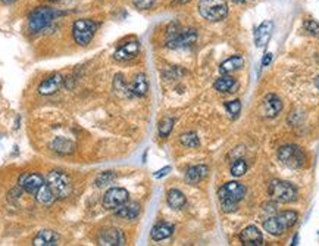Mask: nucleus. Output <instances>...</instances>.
I'll return each instance as SVG.
<instances>
[{
  "label": "nucleus",
  "mask_w": 319,
  "mask_h": 246,
  "mask_svg": "<svg viewBox=\"0 0 319 246\" xmlns=\"http://www.w3.org/2000/svg\"><path fill=\"white\" fill-rule=\"evenodd\" d=\"M246 186L238 181H230L224 184L218 192L221 206L225 213H234L237 210V203L246 196Z\"/></svg>",
  "instance_id": "1"
},
{
  "label": "nucleus",
  "mask_w": 319,
  "mask_h": 246,
  "mask_svg": "<svg viewBox=\"0 0 319 246\" xmlns=\"http://www.w3.org/2000/svg\"><path fill=\"white\" fill-rule=\"evenodd\" d=\"M65 15V12L56 11L47 6H40L37 9H34L30 16H28V30L33 34L43 31L44 28H47L50 24L55 21L56 18Z\"/></svg>",
  "instance_id": "2"
},
{
  "label": "nucleus",
  "mask_w": 319,
  "mask_h": 246,
  "mask_svg": "<svg viewBox=\"0 0 319 246\" xmlns=\"http://www.w3.org/2000/svg\"><path fill=\"white\" fill-rule=\"evenodd\" d=\"M298 215L294 211H284L280 213L275 217H269L268 220H265L264 229L274 236H281L286 233L288 229H291L294 224L297 223Z\"/></svg>",
  "instance_id": "3"
},
{
  "label": "nucleus",
  "mask_w": 319,
  "mask_h": 246,
  "mask_svg": "<svg viewBox=\"0 0 319 246\" xmlns=\"http://www.w3.org/2000/svg\"><path fill=\"white\" fill-rule=\"evenodd\" d=\"M198 13L210 23H220L228 15L227 0H200Z\"/></svg>",
  "instance_id": "4"
},
{
  "label": "nucleus",
  "mask_w": 319,
  "mask_h": 246,
  "mask_svg": "<svg viewBox=\"0 0 319 246\" xmlns=\"http://www.w3.org/2000/svg\"><path fill=\"white\" fill-rule=\"evenodd\" d=\"M197 40V31L193 28H181L178 25H171L168 30V40L166 46L169 49H180V47H187L196 43Z\"/></svg>",
  "instance_id": "5"
},
{
  "label": "nucleus",
  "mask_w": 319,
  "mask_h": 246,
  "mask_svg": "<svg viewBox=\"0 0 319 246\" xmlns=\"http://www.w3.org/2000/svg\"><path fill=\"white\" fill-rule=\"evenodd\" d=\"M269 196L276 202H283V203H290L297 199L298 192L294 184H291L290 181L284 180H272L269 183Z\"/></svg>",
  "instance_id": "6"
},
{
  "label": "nucleus",
  "mask_w": 319,
  "mask_h": 246,
  "mask_svg": "<svg viewBox=\"0 0 319 246\" xmlns=\"http://www.w3.org/2000/svg\"><path fill=\"white\" fill-rule=\"evenodd\" d=\"M278 158L280 161L288 168L297 169L306 165V155L305 152L296 145L281 146L278 149Z\"/></svg>",
  "instance_id": "7"
},
{
  "label": "nucleus",
  "mask_w": 319,
  "mask_h": 246,
  "mask_svg": "<svg viewBox=\"0 0 319 246\" xmlns=\"http://www.w3.org/2000/svg\"><path fill=\"white\" fill-rule=\"evenodd\" d=\"M47 184L57 199H65L71 193V180L62 171H52L47 176Z\"/></svg>",
  "instance_id": "8"
},
{
  "label": "nucleus",
  "mask_w": 319,
  "mask_h": 246,
  "mask_svg": "<svg viewBox=\"0 0 319 246\" xmlns=\"http://www.w3.org/2000/svg\"><path fill=\"white\" fill-rule=\"evenodd\" d=\"M97 30V24L91 20H77L72 27V35L75 43L79 46H87Z\"/></svg>",
  "instance_id": "9"
},
{
  "label": "nucleus",
  "mask_w": 319,
  "mask_h": 246,
  "mask_svg": "<svg viewBox=\"0 0 319 246\" xmlns=\"http://www.w3.org/2000/svg\"><path fill=\"white\" fill-rule=\"evenodd\" d=\"M128 192L122 187H113L105 193V198H103V206L106 210H116L119 208L121 205H124L125 202H128Z\"/></svg>",
  "instance_id": "10"
},
{
  "label": "nucleus",
  "mask_w": 319,
  "mask_h": 246,
  "mask_svg": "<svg viewBox=\"0 0 319 246\" xmlns=\"http://www.w3.org/2000/svg\"><path fill=\"white\" fill-rule=\"evenodd\" d=\"M43 184L44 179L38 173H24L18 180V186L22 191L28 192L31 195H35Z\"/></svg>",
  "instance_id": "11"
},
{
  "label": "nucleus",
  "mask_w": 319,
  "mask_h": 246,
  "mask_svg": "<svg viewBox=\"0 0 319 246\" xmlns=\"http://www.w3.org/2000/svg\"><path fill=\"white\" fill-rule=\"evenodd\" d=\"M97 242L102 246H122L125 245V236L119 229H105L100 232Z\"/></svg>",
  "instance_id": "12"
},
{
  "label": "nucleus",
  "mask_w": 319,
  "mask_h": 246,
  "mask_svg": "<svg viewBox=\"0 0 319 246\" xmlns=\"http://www.w3.org/2000/svg\"><path fill=\"white\" fill-rule=\"evenodd\" d=\"M240 240L246 246H261L264 243V236L256 225H249L240 233Z\"/></svg>",
  "instance_id": "13"
},
{
  "label": "nucleus",
  "mask_w": 319,
  "mask_h": 246,
  "mask_svg": "<svg viewBox=\"0 0 319 246\" xmlns=\"http://www.w3.org/2000/svg\"><path fill=\"white\" fill-rule=\"evenodd\" d=\"M283 109V102L281 99L274 94V93H269L264 98L262 102V113L265 117H275Z\"/></svg>",
  "instance_id": "14"
},
{
  "label": "nucleus",
  "mask_w": 319,
  "mask_h": 246,
  "mask_svg": "<svg viewBox=\"0 0 319 246\" xmlns=\"http://www.w3.org/2000/svg\"><path fill=\"white\" fill-rule=\"evenodd\" d=\"M140 52V45L138 42L132 40V42H127L125 45H122L119 49H116L113 58L116 61H121V62H125V61H131L132 58L138 55Z\"/></svg>",
  "instance_id": "15"
},
{
  "label": "nucleus",
  "mask_w": 319,
  "mask_h": 246,
  "mask_svg": "<svg viewBox=\"0 0 319 246\" xmlns=\"http://www.w3.org/2000/svg\"><path fill=\"white\" fill-rule=\"evenodd\" d=\"M274 30V23L272 21H265L262 23L254 31V45L256 47H265L266 43L269 42L271 35Z\"/></svg>",
  "instance_id": "16"
},
{
  "label": "nucleus",
  "mask_w": 319,
  "mask_h": 246,
  "mask_svg": "<svg viewBox=\"0 0 319 246\" xmlns=\"http://www.w3.org/2000/svg\"><path fill=\"white\" fill-rule=\"evenodd\" d=\"M62 83H64V77L61 74H53L38 86V93L42 96H50L62 87Z\"/></svg>",
  "instance_id": "17"
},
{
  "label": "nucleus",
  "mask_w": 319,
  "mask_h": 246,
  "mask_svg": "<svg viewBox=\"0 0 319 246\" xmlns=\"http://www.w3.org/2000/svg\"><path fill=\"white\" fill-rule=\"evenodd\" d=\"M115 214H116V217L124 218V220H134L140 214V205L135 202H130V203L125 202L124 205L115 210Z\"/></svg>",
  "instance_id": "18"
},
{
  "label": "nucleus",
  "mask_w": 319,
  "mask_h": 246,
  "mask_svg": "<svg viewBox=\"0 0 319 246\" xmlns=\"http://www.w3.org/2000/svg\"><path fill=\"white\" fill-rule=\"evenodd\" d=\"M33 243L35 246H56L59 243V236L53 230H42L34 237Z\"/></svg>",
  "instance_id": "19"
},
{
  "label": "nucleus",
  "mask_w": 319,
  "mask_h": 246,
  "mask_svg": "<svg viewBox=\"0 0 319 246\" xmlns=\"http://www.w3.org/2000/svg\"><path fill=\"white\" fill-rule=\"evenodd\" d=\"M208 171L209 168L206 165H194V167L188 168L186 173V181L188 184H197L208 176Z\"/></svg>",
  "instance_id": "20"
},
{
  "label": "nucleus",
  "mask_w": 319,
  "mask_h": 246,
  "mask_svg": "<svg viewBox=\"0 0 319 246\" xmlns=\"http://www.w3.org/2000/svg\"><path fill=\"white\" fill-rule=\"evenodd\" d=\"M243 65H244V61H243L242 56L235 55V56H231V58H228L227 61H224V62L221 64L220 71H221V74L228 75V74H231V72L238 71Z\"/></svg>",
  "instance_id": "21"
},
{
  "label": "nucleus",
  "mask_w": 319,
  "mask_h": 246,
  "mask_svg": "<svg viewBox=\"0 0 319 246\" xmlns=\"http://www.w3.org/2000/svg\"><path fill=\"white\" fill-rule=\"evenodd\" d=\"M50 147H52L55 152L61 154V155H69V154H72V152L75 150L74 142L68 140L65 137H56L55 140L50 143Z\"/></svg>",
  "instance_id": "22"
},
{
  "label": "nucleus",
  "mask_w": 319,
  "mask_h": 246,
  "mask_svg": "<svg viewBox=\"0 0 319 246\" xmlns=\"http://www.w3.org/2000/svg\"><path fill=\"white\" fill-rule=\"evenodd\" d=\"M174 233V225L168 223H161L157 225H154L152 229V239L159 242V240H164V239H168L171 237Z\"/></svg>",
  "instance_id": "23"
},
{
  "label": "nucleus",
  "mask_w": 319,
  "mask_h": 246,
  "mask_svg": "<svg viewBox=\"0 0 319 246\" xmlns=\"http://www.w3.org/2000/svg\"><path fill=\"white\" fill-rule=\"evenodd\" d=\"M149 90V81H147V77L144 74H138L135 75V79L132 81L131 84V91L134 96H138V98H143L146 96Z\"/></svg>",
  "instance_id": "24"
},
{
  "label": "nucleus",
  "mask_w": 319,
  "mask_h": 246,
  "mask_svg": "<svg viewBox=\"0 0 319 246\" xmlns=\"http://www.w3.org/2000/svg\"><path fill=\"white\" fill-rule=\"evenodd\" d=\"M166 202L172 210H181L187 201L183 192H180L178 189H171L166 195Z\"/></svg>",
  "instance_id": "25"
},
{
  "label": "nucleus",
  "mask_w": 319,
  "mask_h": 246,
  "mask_svg": "<svg viewBox=\"0 0 319 246\" xmlns=\"http://www.w3.org/2000/svg\"><path fill=\"white\" fill-rule=\"evenodd\" d=\"M215 89L221 91V93H227V91H230V93H234L235 90L238 89V84H237V81L231 77H228V75H224V77H221L215 81Z\"/></svg>",
  "instance_id": "26"
},
{
  "label": "nucleus",
  "mask_w": 319,
  "mask_h": 246,
  "mask_svg": "<svg viewBox=\"0 0 319 246\" xmlns=\"http://www.w3.org/2000/svg\"><path fill=\"white\" fill-rule=\"evenodd\" d=\"M35 199H37V202H40L42 205H50L56 198L55 195H53V192L50 191L49 184L44 183L43 186L38 189V192L35 193Z\"/></svg>",
  "instance_id": "27"
},
{
  "label": "nucleus",
  "mask_w": 319,
  "mask_h": 246,
  "mask_svg": "<svg viewBox=\"0 0 319 246\" xmlns=\"http://www.w3.org/2000/svg\"><path fill=\"white\" fill-rule=\"evenodd\" d=\"M159 136L162 137V139H166L168 136L171 135V131H172V128H174V118H171V117H166L164 118L161 123H159Z\"/></svg>",
  "instance_id": "28"
},
{
  "label": "nucleus",
  "mask_w": 319,
  "mask_h": 246,
  "mask_svg": "<svg viewBox=\"0 0 319 246\" xmlns=\"http://www.w3.org/2000/svg\"><path fill=\"white\" fill-rule=\"evenodd\" d=\"M180 142H181L184 146H187V147H197V146L200 145L197 135H196L194 131H188V133L181 135Z\"/></svg>",
  "instance_id": "29"
},
{
  "label": "nucleus",
  "mask_w": 319,
  "mask_h": 246,
  "mask_svg": "<svg viewBox=\"0 0 319 246\" xmlns=\"http://www.w3.org/2000/svg\"><path fill=\"white\" fill-rule=\"evenodd\" d=\"M115 90L119 93V94H124V96H134L131 91V87H128L127 84H125V81H124V77L122 75H116L115 77Z\"/></svg>",
  "instance_id": "30"
},
{
  "label": "nucleus",
  "mask_w": 319,
  "mask_h": 246,
  "mask_svg": "<svg viewBox=\"0 0 319 246\" xmlns=\"http://www.w3.org/2000/svg\"><path fill=\"white\" fill-rule=\"evenodd\" d=\"M225 109L230 113L232 120H235L238 115H240V111H242V102L240 101H231L225 103Z\"/></svg>",
  "instance_id": "31"
},
{
  "label": "nucleus",
  "mask_w": 319,
  "mask_h": 246,
  "mask_svg": "<svg viewBox=\"0 0 319 246\" xmlns=\"http://www.w3.org/2000/svg\"><path fill=\"white\" fill-rule=\"evenodd\" d=\"M247 171V164L243 159H237L231 165V174L234 177H242Z\"/></svg>",
  "instance_id": "32"
},
{
  "label": "nucleus",
  "mask_w": 319,
  "mask_h": 246,
  "mask_svg": "<svg viewBox=\"0 0 319 246\" xmlns=\"http://www.w3.org/2000/svg\"><path fill=\"white\" fill-rule=\"evenodd\" d=\"M303 28L305 31H308L310 35H315V37H319V24L313 20H308L303 24Z\"/></svg>",
  "instance_id": "33"
},
{
  "label": "nucleus",
  "mask_w": 319,
  "mask_h": 246,
  "mask_svg": "<svg viewBox=\"0 0 319 246\" xmlns=\"http://www.w3.org/2000/svg\"><path fill=\"white\" fill-rule=\"evenodd\" d=\"M115 179V174L112 173V171H106V173H103L102 176H100L99 179L96 180V184L102 187V186H106V184H109L112 180Z\"/></svg>",
  "instance_id": "34"
},
{
  "label": "nucleus",
  "mask_w": 319,
  "mask_h": 246,
  "mask_svg": "<svg viewBox=\"0 0 319 246\" xmlns=\"http://www.w3.org/2000/svg\"><path fill=\"white\" fill-rule=\"evenodd\" d=\"M156 0H132L134 6L137 9H142V11H146V9H150L154 5Z\"/></svg>",
  "instance_id": "35"
},
{
  "label": "nucleus",
  "mask_w": 319,
  "mask_h": 246,
  "mask_svg": "<svg viewBox=\"0 0 319 246\" xmlns=\"http://www.w3.org/2000/svg\"><path fill=\"white\" fill-rule=\"evenodd\" d=\"M171 171V167H165V168H162V169H159L157 173H154V177L156 179H162V177H165L166 174Z\"/></svg>",
  "instance_id": "36"
},
{
  "label": "nucleus",
  "mask_w": 319,
  "mask_h": 246,
  "mask_svg": "<svg viewBox=\"0 0 319 246\" xmlns=\"http://www.w3.org/2000/svg\"><path fill=\"white\" fill-rule=\"evenodd\" d=\"M271 61H272V53H265L264 59H262V67H268L269 64H271Z\"/></svg>",
  "instance_id": "37"
},
{
  "label": "nucleus",
  "mask_w": 319,
  "mask_h": 246,
  "mask_svg": "<svg viewBox=\"0 0 319 246\" xmlns=\"http://www.w3.org/2000/svg\"><path fill=\"white\" fill-rule=\"evenodd\" d=\"M254 0H234V3H237V5H246V3H252Z\"/></svg>",
  "instance_id": "38"
},
{
  "label": "nucleus",
  "mask_w": 319,
  "mask_h": 246,
  "mask_svg": "<svg viewBox=\"0 0 319 246\" xmlns=\"http://www.w3.org/2000/svg\"><path fill=\"white\" fill-rule=\"evenodd\" d=\"M188 2H191V0H175L174 5H175V3H188Z\"/></svg>",
  "instance_id": "39"
},
{
  "label": "nucleus",
  "mask_w": 319,
  "mask_h": 246,
  "mask_svg": "<svg viewBox=\"0 0 319 246\" xmlns=\"http://www.w3.org/2000/svg\"><path fill=\"white\" fill-rule=\"evenodd\" d=\"M2 3H5V5H9V3H13L15 0H0Z\"/></svg>",
  "instance_id": "40"
},
{
  "label": "nucleus",
  "mask_w": 319,
  "mask_h": 246,
  "mask_svg": "<svg viewBox=\"0 0 319 246\" xmlns=\"http://www.w3.org/2000/svg\"><path fill=\"white\" fill-rule=\"evenodd\" d=\"M315 86H316V89L319 90V75L315 79Z\"/></svg>",
  "instance_id": "41"
},
{
  "label": "nucleus",
  "mask_w": 319,
  "mask_h": 246,
  "mask_svg": "<svg viewBox=\"0 0 319 246\" xmlns=\"http://www.w3.org/2000/svg\"><path fill=\"white\" fill-rule=\"evenodd\" d=\"M47 2H52V3H59V2H64V0H47Z\"/></svg>",
  "instance_id": "42"
}]
</instances>
